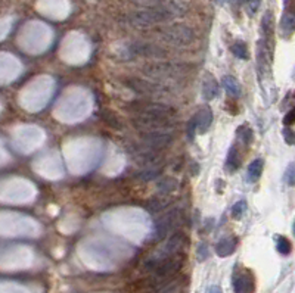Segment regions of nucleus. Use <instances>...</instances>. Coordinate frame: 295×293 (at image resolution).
Segmentation results:
<instances>
[{
  "mask_svg": "<svg viewBox=\"0 0 295 293\" xmlns=\"http://www.w3.org/2000/svg\"><path fill=\"white\" fill-rule=\"evenodd\" d=\"M132 122L140 133H173L177 127V112L162 103H146L134 109Z\"/></svg>",
  "mask_w": 295,
  "mask_h": 293,
  "instance_id": "1",
  "label": "nucleus"
},
{
  "mask_svg": "<svg viewBox=\"0 0 295 293\" xmlns=\"http://www.w3.org/2000/svg\"><path fill=\"white\" fill-rule=\"evenodd\" d=\"M157 37L160 42L173 46V48H186L195 42V31L182 24H173L168 27H162L157 31Z\"/></svg>",
  "mask_w": 295,
  "mask_h": 293,
  "instance_id": "2",
  "label": "nucleus"
},
{
  "mask_svg": "<svg viewBox=\"0 0 295 293\" xmlns=\"http://www.w3.org/2000/svg\"><path fill=\"white\" fill-rule=\"evenodd\" d=\"M186 67L177 62H155L143 68V73L148 78L162 83H176L180 77L185 75Z\"/></svg>",
  "mask_w": 295,
  "mask_h": 293,
  "instance_id": "3",
  "label": "nucleus"
},
{
  "mask_svg": "<svg viewBox=\"0 0 295 293\" xmlns=\"http://www.w3.org/2000/svg\"><path fill=\"white\" fill-rule=\"evenodd\" d=\"M182 220H183V211L179 209V208H174L171 211L164 212L155 221L154 231H152V234H151V237H149L148 242L149 243H160V242H162L170 231H173L174 228H177L182 224Z\"/></svg>",
  "mask_w": 295,
  "mask_h": 293,
  "instance_id": "4",
  "label": "nucleus"
},
{
  "mask_svg": "<svg viewBox=\"0 0 295 293\" xmlns=\"http://www.w3.org/2000/svg\"><path fill=\"white\" fill-rule=\"evenodd\" d=\"M129 87L136 90L140 95L145 96H164L170 93H176L174 83H162V81H155V80H140V78H133L127 80Z\"/></svg>",
  "mask_w": 295,
  "mask_h": 293,
  "instance_id": "5",
  "label": "nucleus"
},
{
  "mask_svg": "<svg viewBox=\"0 0 295 293\" xmlns=\"http://www.w3.org/2000/svg\"><path fill=\"white\" fill-rule=\"evenodd\" d=\"M186 243H188V236L182 231H176L173 236H170V239H167V242L148 261H145V265L158 262L161 259H165V258H170V256H174V255L183 252V247Z\"/></svg>",
  "mask_w": 295,
  "mask_h": 293,
  "instance_id": "6",
  "label": "nucleus"
},
{
  "mask_svg": "<svg viewBox=\"0 0 295 293\" xmlns=\"http://www.w3.org/2000/svg\"><path fill=\"white\" fill-rule=\"evenodd\" d=\"M127 56H142V58H151V59H162L167 56V53L151 43H133L126 48Z\"/></svg>",
  "mask_w": 295,
  "mask_h": 293,
  "instance_id": "7",
  "label": "nucleus"
},
{
  "mask_svg": "<svg viewBox=\"0 0 295 293\" xmlns=\"http://www.w3.org/2000/svg\"><path fill=\"white\" fill-rule=\"evenodd\" d=\"M233 290L235 293H254L255 278L254 274L246 268H239L233 274Z\"/></svg>",
  "mask_w": 295,
  "mask_h": 293,
  "instance_id": "8",
  "label": "nucleus"
},
{
  "mask_svg": "<svg viewBox=\"0 0 295 293\" xmlns=\"http://www.w3.org/2000/svg\"><path fill=\"white\" fill-rule=\"evenodd\" d=\"M174 142L173 133H142V145L154 150H162Z\"/></svg>",
  "mask_w": 295,
  "mask_h": 293,
  "instance_id": "9",
  "label": "nucleus"
},
{
  "mask_svg": "<svg viewBox=\"0 0 295 293\" xmlns=\"http://www.w3.org/2000/svg\"><path fill=\"white\" fill-rule=\"evenodd\" d=\"M295 31V0H285V11L280 20V33L288 37Z\"/></svg>",
  "mask_w": 295,
  "mask_h": 293,
  "instance_id": "10",
  "label": "nucleus"
},
{
  "mask_svg": "<svg viewBox=\"0 0 295 293\" xmlns=\"http://www.w3.org/2000/svg\"><path fill=\"white\" fill-rule=\"evenodd\" d=\"M242 145L239 143H235L229 153H227V159H226V164H224V168L227 172H235L238 168H241L242 165Z\"/></svg>",
  "mask_w": 295,
  "mask_h": 293,
  "instance_id": "11",
  "label": "nucleus"
},
{
  "mask_svg": "<svg viewBox=\"0 0 295 293\" xmlns=\"http://www.w3.org/2000/svg\"><path fill=\"white\" fill-rule=\"evenodd\" d=\"M218 93H220V86H218L217 80L213 75L207 74L204 77V81H202V96H204V99L213 100L214 98L218 96Z\"/></svg>",
  "mask_w": 295,
  "mask_h": 293,
  "instance_id": "12",
  "label": "nucleus"
},
{
  "mask_svg": "<svg viewBox=\"0 0 295 293\" xmlns=\"http://www.w3.org/2000/svg\"><path fill=\"white\" fill-rule=\"evenodd\" d=\"M195 124H196V130L199 134H204L207 133V130L210 128L211 125V121H213V112L210 111V108H202L195 117Z\"/></svg>",
  "mask_w": 295,
  "mask_h": 293,
  "instance_id": "13",
  "label": "nucleus"
},
{
  "mask_svg": "<svg viewBox=\"0 0 295 293\" xmlns=\"http://www.w3.org/2000/svg\"><path fill=\"white\" fill-rule=\"evenodd\" d=\"M235 249H236V237L233 236H226L215 244V253L221 258L232 255Z\"/></svg>",
  "mask_w": 295,
  "mask_h": 293,
  "instance_id": "14",
  "label": "nucleus"
},
{
  "mask_svg": "<svg viewBox=\"0 0 295 293\" xmlns=\"http://www.w3.org/2000/svg\"><path fill=\"white\" fill-rule=\"evenodd\" d=\"M263 167H264V161L263 159H254L249 165H248V170H246V180L248 183H255L260 177H261V172H263Z\"/></svg>",
  "mask_w": 295,
  "mask_h": 293,
  "instance_id": "15",
  "label": "nucleus"
},
{
  "mask_svg": "<svg viewBox=\"0 0 295 293\" xmlns=\"http://www.w3.org/2000/svg\"><path fill=\"white\" fill-rule=\"evenodd\" d=\"M183 289V280L182 278H173L158 286L155 293H180Z\"/></svg>",
  "mask_w": 295,
  "mask_h": 293,
  "instance_id": "16",
  "label": "nucleus"
},
{
  "mask_svg": "<svg viewBox=\"0 0 295 293\" xmlns=\"http://www.w3.org/2000/svg\"><path fill=\"white\" fill-rule=\"evenodd\" d=\"M221 84H223L224 90L227 92V95H230V96H233V98H238V96L241 95V84H239V81H238L235 77H232V75H224V77L221 78Z\"/></svg>",
  "mask_w": 295,
  "mask_h": 293,
  "instance_id": "17",
  "label": "nucleus"
},
{
  "mask_svg": "<svg viewBox=\"0 0 295 293\" xmlns=\"http://www.w3.org/2000/svg\"><path fill=\"white\" fill-rule=\"evenodd\" d=\"M252 130L246 125H241L236 131V143L242 145L243 147H248L252 143Z\"/></svg>",
  "mask_w": 295,
  "mask_h": 293,
  "instance_id": "18",
  "label": "nucleus"
},
{
  "mask_svg": "<svg viewBox=\"0 0 295 293\" xmlns=\"http://www.w3.org/2000/svg\"><path fill=\"white\" fill-rule=\"evenodd\" d=\"M276 249L280 255H289L292 250V243L289 242V239L283 237V236H277L276 239Z\"/></svg>",
  "mask_w": 295,
  "mask_h": 293,
  "instance_id": "19",
  "label": "nucleus"
},
{
  "mask_svg": "<svg viewBox=\"0 0 295 293\" xmlns=\"http://www.w3.org/2000/svg\"><path fill=\"white\" fill-rule=\"evenodd\" d=\"M168 206V200H165V199H152L149 203H148V211L149 212H154V214H160V212H162L165 208Z\"/></svg>",
  "mask_w": 295,
  "mask_h": 293,
  "instance_id": "20",
  "label": "nucleus"
},
{
  "mask_svg": "<svg viewBox=\"0 0 295 293\" xmlns=\"http://www.w3.org/2000/svg\"><path fill=\"white\" fill-rule=\"evenodd\" d=\"M158 190L161 193H170V192H174L176 187H177V181L173 180V178H164V180H160L158 183Z\"/></svg>",
  "mask_w": 295,
  "mask_h": 293,
  "instance_id": "21",
  "label": "nucleus"
},
{
  "mask_svg": "<svg viewBox=\"0 0 295 293\" xmlns=\"http://www.w3.org/2000/svg\"><path fill=\"white\" fill-rule=\"evenodd\" d=\"M232 52L236 58L239 59H248V49H246V45L243 42H236L233 43L232 46Z\"/></svg>",
  "mask_w": 295,
  "mask_h": 293,
  "instance_id": "22",
  "label": "nucleus"
},
{
  "mask_svg": "<svg viewBox=\"0 0 295 293\" xmlns=\"http://www.w3.org/2000/svg\"><path fill=\"white\" fill-rule=\"evenodd\" d=\"M164 0H132V3L142 8V9H152L162 5Z\"/></svg>",
  "mask_w": 295,
  "mask_h": 293,
  "instance_id": "23",
  "label": "nucleus"
},
{
  "mask_svg": "<svg viewBox=\"0 0 295 293\" xmlns=\"http://www.w3.org/2000/svg\"><path fill=\"white\" fill-rule=\"evenodd\" d=\"M246 212V202L245 200H239L232 206V217L235 220H241Z\"/></svg>",
  "mask_w": 295,
  "mask_h": 293,
  "instance_id": "24",
  "label": "nucleus"
},
{
  "mask_svg": "<svg viewBox=\"0 0 295 293\" xmlns=\"http://www.w3.org/2000/svg\"><path fill=\"white\" fill-rule=\"evenodd\" d=\"M285 181L289 186H295V164H291L285 172Z\"/></svg>",
  "mask_w": 295,
  "mask_h": 293,
  "instance_id": "25",
  "label": "nucleus"
},
{
  "mask_svg": "<svg viewBox=\"0 0 295 293\" xmlns=\"http://www.w3.org/2000/svg\"><path fill=\"white\" fill-rule=\"evenodd\" d=\"M260 3L261 0H246V11L251 17L257 14V11L260 9Z\"/></svg>",
  "mask_w": 295,
  "mask_h": 293,
  "instance_id": "26",
  "label": "nucleus"
},
{
  "mask_svg": "<svg viewBox=\"0 0 295 293\" xmlns=\"http://www.w3.org/2000/svg\"><path fill=\"white\" fill-rule=\"evenodd\" d=\"M282 134H283L285 142H286L289 146H294V145H295V131H292L291 128L285 127L283 131H282Z\"/></svg>",
  "mask_w": 295,
  "mask_h": 293,
  "instance_id": "27",
  "label": "nucleus"
},
{
  "mask_svg": "<svg viewBox=\"0 0 295 293\" xmlns=\"http://www.w3.org/2000/svg\"><path fill=\"white\" fill-rule=\"evenodd\" d=\"M186 133H188V139H189V140H193L195 134L198 133V130H196V124H195V120H193V118H192V120L189 121Z\"/></svg>",
  "mask_w": 295,
  "mask_h": 293,
  "instance_id": "28",
  "label": "nucleus"
},
{
  "mask_svg": "<svg viewBox=\"0 0 295 293\" xmlns=\"http://www.w3.org/2000/svg\"><path fill=\"white\" fill-rule=\"evenodd\" d=\"M295 122V106L294 108H291L289 109V112L285 115V118H283V124L285 125H292Z\"/></svg>",
  "mask_w": 295,
  "mask_h": 293,
  "instance_id": "29",
  "label": "nucleus"
},
{
  "mask_svg": "<svg viewBox=\"0 0 295 293\" xmlns=\"http://www.w3.org/2000/svg\"><path fill=\"white\" fill-rule=\"evenodd\" d=\"M207 255H208L207 244H205V243H201V244L198 246V259H199V261H204V259L207 258Z\"/></svg>",
  "mask_w": 295,
  "mask_h": 293,
  "instance_id": "30",
  "label": "nucleus"
},
{
  "mask_svg": "<svg viewBox=\"0 0 295 293\" xmlns=\"http://www.w3.org/2000/svg\"><path fill=\"white\" fill-rule=\"evenodd\" d=\"M205 293H223V292H221V289H220L218 286H210V287L205 290Z\"/></svg>",
  "mask_w": 295,
  "mask_h": 293,
  "instance_id": "31",
  "label": "nucleus"
},
{
  "mask_svg": "<svg viewBox=\"0 0 295 293\" xmlns=\"http://www.w3.org/2000/svg\"><path fill=\"white\" fill-rule=\"evenodd\" d=\"M215 2H217V3H220V5H221V3H224V2H226V0H215Z\"/></svg>",
  "mask_w": 295,
  "mask_h": 293,
  "instance_id": "32",
  "label": "nucleus"
},
{
  "mask_svg": "<svg viewBox=\"0 0 295 293\" xmlns=\"http://www.w3.org/2000/svg\"><path fill=\"white\" fill-rule=\"evenodd\" d=\"M292 230H294V236H295V221H294V228Z\"/></svg>",
  "mask_w": 295,
  "mask_h": 293,
  "instance_id": "33",
  "label": "nucleus"
}]
</instances>
